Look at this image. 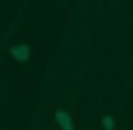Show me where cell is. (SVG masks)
Listing matches in <instances>:
<instances>
[{"instance_id": "obj_1", "label": "cell", "mask_w": 133, "mask_h": 130, "mask_svg": "<svg viewBox=\"0 0 133 130\" xmlns=\"http://www.w3.org/2000/svg\"><path fill=\"white\" fill-rule=\"evenodd\" d=\"M53 123L63 127V130H74V127H77V120H74V113H66V109H53Z\"/></svg>"}, {"instance_id": "obj_2", "label": "cell", "mask_w": 133, "mask_h": 130, "mask_svg": "<svg viewBox=\"0 0 133 130\" xmlns=\"http://www.w3.org/2000/svg\"><path fill=\"white\" fill-rule=\"evenodd\" d=\"M11 60H18V63L32 60V46H28V42H18V46H11Z\"/></svg>"}, {"instance_id": "obj_3", "label": "cell", "mask_w": 133, "mask_h": 130, "mask_svg": "<svg viewBox=\"0 0 133 130\" xmlns=\"http://www.w3.org/2000/svg\"><path fill=\"white\" fill-rule=\"evenodd\" d=\"M98 127L102 130H116V116H98Z\"/></svg>"}]
</instances>
